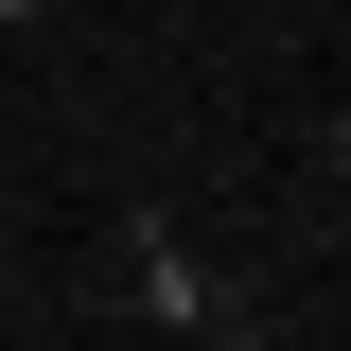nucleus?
<instances>
[{
  "mask_svg": "<svg viewBox=\"0 0 351 351\" xmlns=\"http://www.w3.org/2000/svg\"><path fill=\"white\" fill-rule=\"evenodd\" d=\"M0 18H36V0H0Z\"/></svg>",
  "mask_w": 351,
  "mask_h": 351,
  "instance_id": "f257e3e1",
  "label": "nucleus"
}]
</instances>
